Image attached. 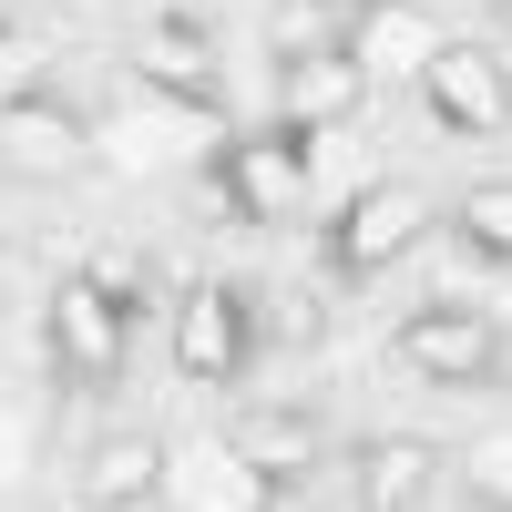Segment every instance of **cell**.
<instances>
[{"label": "cell", "instance_id": "1", "mask_svg": "<svg viewBox=\"0 0 512 512\" xmlns=\"http://www.w3.org/2000/svg\"><path fill=\"white\" fill-rule=\"evenodd\" d=\"M175 369L205 379V390L246 369V297H236L226 277H195V287H185V308H175Z\"/></svg>", "mask_w": 512, "mask_h": 512}, {"label": "cell", "instance_id": "2", "mask_svg": "<svg viewBox=\"0 0 512 512\" xmlns=\"http://www.w3.org/2000/svg\"><path fill=\"white\" fill-rule=\"evenodd\" d=\"M205 144H216L205 103H144V113H123V123H103V134H93V154H103V164H123V175L185 164V154H205Z\"/></svg>", "mask_w": 512, "mask_h": 512}, {"label": "cell", "instance_id": "3", "mask_svg": "<svg viewBox=\"0 0 512 512\" xmlns=\"http://www.w3.org/2000/svg\"><path fill=\"white\" fill-rule=\"evenodd\" d=\"M420 93H431V113L451 123V134H492L502 123V62L482 52V41H441V52L420 62Z\"/></svg>", "mask_w": 512, "mask_h": 512}, {"label": "cell", "instance_id": "4", "mask_svg": "<svg viewBox=\"0 0 512 512\" xmlns=\"http://www.w3.org/2000/svg\"><path fill=\"white\" fill-rule=\"evenodd\" d=\"M52 359L72 379H113L123 369V297H103L93 277H72L52 297Z\"/></svg>", "mask_w": 512, "mask_h": 512}, {"label": "cell", "instance_id": "5", "mask_svg": "<svg viewBox=\"0 0 512 512\" xmlns=\"http://www.w3.org/2000/svg\"><path fill=\"white\" fill-rule=\"evenodd\" d=\"M349 52H359L369 82H420V62L441 52V21L420 11V0H369L349 21Z\"/></svg>", "mask_w": 512, "mask_h": 512}, {"label": "cell", "instance_id": "6", "mask_svg": "<svg viewBox=\"0 0 512 512\" xmlns=\"http://www.w3.org/2000/svg\"><path fill=\"white\" fill-rule=\"evenodd\" d=\"M277 103L297 123H359L369 113V72H359L349 41L338 52H297V62H277Z\"/></svg>", "mask_w": 512, "mask_h": 512}, {"label": "cell", "instance_id": "7", "mask_svg": "<svg viewBox=\"0 0 512 512\" xmlns=\"http://www.w3.org/2000/svg\"><path fill=\"white\" fill-rule=\"evenodd\" d=\"M410 236H420V195H410V185H359L328 246H338V267H349V277H369V267H390Z\"/></svg>", "mask_w": 512, "mask_h": 512}, {"label": "cell", "instance_id": "8", "mask_svg": "<svg viewBox=\"0 0 512 512\" xmlns=\"http://www.w3.org/2000/svg\"><path fill=\"white\" fill-rule=\"evenodd\" d=\"M400 359L420 379H492V318H472V308H420L400 328Z\"/></svg>", "mask_w": 512, "mask_h": 512}, {"label": "cell", "instance_id": "9", "mask_svg": "<svg viewBox=\"0 0 512 512\" xmlns=\"http://www.w3.org/2000/svg\"><path fill=\"white\" fill-rule=\"evenodd\" d=\"M164 492L195 502V512H236V502H267V482H256V461L236 441H175L164 451Z\"/></svg>", "mask_w": 512, "mask_h": 512}, {"label": "cell", "instance_id": "10", "mask_svg": "<svg viewBox=\"0 0 512 512\" xmlns=\"http://www.w3.org/2000/svg\"><path fill=\"white\" fill-rule=\"evenodd\" d=\"M0 164H21V175H82L93 164V134H82L72 113H52V103H0Z\"/></svg>", "mask_w": 512, "mask_h": 512}, {"label": "cell", "instance_id": "11", "mask_svg": "<svg viewBox=\"0 0 512 512\" xmlns=\"http://www.w3.org/2000/svg\"><path fill=\"white\" fill-rule=\"evenodd\" d=\"M216 185H226V205H236V216H287V205H297V185H308V164H297V144L277 134V144L226 154V164H216Z\"/></svg>", "mask_w": 512, "mask_h": 512}, {"label": "cell", "instance_id": "12", "mask_svg": "<svg viewBox=\"0 0 512 512\" xmlns=\"http://www.w3.org/2000/svg\"><path fill=\"white\" fill-rule=\"evenodd\" d=\"M144 72H154L175 103H205V72H216V52H205V21H195V11H164V21L144 31Z\"/></svg>", "mask_w": 512, "mask_h": 512}, {"label": "cell", "instance_id": "13", "mask_svg": "<svg viewBox=\"0 0 512 512\" xmlns=\"http://www.w3.org/2000/svg\"><path fill=\"white\" fill-rule=\"evenodd\" d=\"M431 482H441V461L420 451V441H369V451H359V502H379V512L431 502Z\"/></svg>", "mask_w": 512, "mask_h": 512}, {"label": "cell", "instance_id": "14", "mask_svg": "<svg viewBox=\"0 0 512 512\" xmlns=\"http://www.w3.org/2000/svg\"><path fill=\"white\" fill-rule=\"evenodd\" d=\"M236 451L256 461V482H267V502H277V492L318 461V431H308V420H287V410H267V420H246V441H236Z\"/></svg>", "mask_w": 512, "mask_h": 512}, {"label": "cell", "instance_id": "15", "mask_svg": "<svg viewBox=\"0 0 512 512\" xmlns=\"http://www.w3.org/2000/svg\"><path fill=\"white\" fill-rule=\"evenodd\" d=\"M164 492V441H113L82 472V502H154Z\"/></svg>", "mask_w": 512, "mask_h": 512}, {"label": "cell", "instance_id": "16", "mask_svg": "<svg viewBox=\"0 0 512 512\" xmlns=\"http://www.w3.org/2000/svg\"><path fill=\"white\" fill-rule=\"evenodd\" d=\"M349 21H359L349 0H287L267 41H277V62H297V52H338V41H349Z\"/></svg>", "mask_w": 512, "mask_h": 512}, {"label": "cell", "instance_id": "17", "mask_svg": "<svg viewBox=\"0 0 512 512\" xmlns=\"http://www.w3.org/2000/svg\"><path fill=\"white\" fill-rule=\"evenodd\" d=\"M461 246L482 256V267H502V246H512V185H472V205H461Z\"/></svg>", "mask_w": 512, "mask_h": 512}, {"label": "cell", "instance_id": "18", "mask_svg": "<svg viewBox=\"0 0 512 512\" xmlns=\"http://www.w3.org/2000/svg\"><path fill=\"white\" fill-rule=\"evenodd\" d=\"M31 461H41V420L31 410H0V492L31 482Z\"/></svg>", "mask_w": 512, "mask_h": 512}, {"label": "cell", "instance_id": "19", "mask_svg": "<svg viewBox=\"0 0 512 512\" xmlns=\"http://www.w3.org/2000/svg\"><path fill=\"white\" fill-rule=\"evenodd\" d=\"M31 62H41L31 41H21V31H0V103H21V82H31Z\"/></svg>", "mask_w": 512, "mask_h": 512}, {"label": "cell", "instance_id": "20", "mask_svg": "<svg viewBox=\"0 0 512 512\" xmlns=\"http://www.w3.org/2000/svg\"><path fill=\"white\" fill-rule=\"evenodd\" d=\"M472 482H482V502H502V492H512V461H502V431H492V441L472 451Z\"/></svg>", "mask_w": 512, "mask_h": 512}]
</instances>
